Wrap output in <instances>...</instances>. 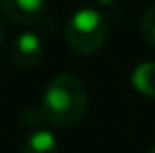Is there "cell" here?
I'll return each instance as SVG.
<instances>
[{"label":"cell","mask_w":155,"mask_h":153,"mask_svg":"<svg viewBox=\"0 0 155 153\" xmlns=\"http://www.w3.org/2000/svg\"><path fill=\"white\" fill-rule=\"evenodd\" d=\"M47 0H0V10L16 24L30 26L43 18Z\"/></svg>","instance_id":"277c9868"},{"label":"cell","mask_w":155,"mask_h":153,"mask_svg":"<svg viewBox=\"0 0 155 153\" xmlns=\"http://www.w3.org/2000/svg\"><path fill=\"white\" fill-rule=\"evenodd\" d=\"M132 84L137 92L155 98V63L153 61L140 63L132 71Z\"/></svg>","instance_id":"8992f818"},{"label":"cell","mask_w":155,"mask_h":153,"mask_svg":"<svg viewBox=\"0 0 155 153\" xmlns=\"http://www.w3.org/2000/svg\"><path fill=\"white\" fill-rule=\"evenodd\" d=\"M22 153H59V139L45 128L30 132L22 143Z\"/></svg>","instance_id":"5b68a950"},{"label":"cell","mask_w":155,"mask_h":153,"mask_svg":"<svg viewBox=\"0 0 155 153\" xmlns=\"http://www.w3.org/2000/svg\"><path fill=\"white\" fill-rule=\"evenodd\" d=\"M4 37H6V26H4V22L0 20V43L4 41Z\"/></svg>","instance_id":"ba28073f"},{"label":"cell","mask_w":155,"mask_h":153,"mask_svg":"<svg viewBox=\"0 0 155 153\" xmlns=\"http://www.w3.org/2000/svg\"><path fill=\"white\" fill-rule=\"evenodd\" d=\"M96 4H100V6H110V4H114V2H118V0H94Z\"/></svg>","instance_id":"9c48e42d"},{"label":"cell","mask_w":155,"mask_h":153,"mask_svg":"<svg viewBox=\"0 0 155 153\" xmlns=\"http://www.w3.org/2000/svg\"><path fill=\"white\" fill-rule=\"evenodd\" d=\"M88 94L83 80L71 73H59L47 83L41 94L39 112L45 124L57 128L75 126L83 120Z\"/></svg>","instance_id":"6da1fadb"},{"label":"cell","mask_w":155,"mask_h":153,"mask_svg":"<svg viewBox=\"0 0 155 153\" xmlns=\"http://www.w3.org/2000/svg\"><path fill=\"white\" fill-rule=\"evenodd\" d=\"M140 31H141V37L145 39V43L155 51V4L143 10L140 20Z\"/></svg>","instance_id":"52a82bcc"},{"label":"cell","mask_w":155,"mask_h":153,"mask_svg":"<svg viewBox=\"0 0 155 153\" xmlns=\"http://www.w3.org/2000/svg\"><path fill=\"white\" fill-rule=\"evenodd\" d=\"M43 57V41L35 31H22L10 45V59L20 69H31Z\"/></svg>","instance_id":"3957f363"},{"label":"cell","mask_w":155,"mask_h":153,"mask_svg":"<svg viewBox=\"0 0 155 153\" xmlns=\"http://www.w3.org/2000/svg\"><path fill=\"white\" fill-rule=\"evenodd\" d=\"M65 37L69 47L79 55L96 53L108 37V22L94 8H79L67 20Z\"/></svg>","instance_id":"7a4b0ae2"},{"label":"cell","mask_w":155,"mask_h":153,"mask_svg":"<svg viewBox=\"0 0 155 153\" xmlns=\"http://www.w3.org/2000/svg\"><path fill=\"white\" fill-rule=\"evenodd\" d=\"M147 153H155V143H153V145H151V149H149Z\"/></svg>","instance_id":"30bf717a"}]
</instances>
